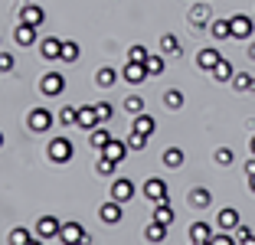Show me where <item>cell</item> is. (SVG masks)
Segmentation results:
<instances>
[{
  "label": "cell",
  "mask_w": 255,
  "mask_h": 245,
  "mask_svg": "<svg viewBox=\"0 0 255 245\" xmlns=\"http://www.w3.org/2000/svg\"><path fill=\"white\" fill-rule=\"evenodd\" d=\"M190 23H193V26H206V23H213V20H210V7H206V0H203V3H196V7L190 10Z\"/></svg>",
  "instance_id": "7402d4cb"
},
{
  "label": "cell",
  "mask_w": 255,
  "mask_h": 245,
  "mask_svg": "<svg viewBox=\"0 0 255 245\" xmlns=\"http://www.w3.org/2000/svg\"><path fill=\"white\" fill-rule=\"evenodd\" d=\"M160 49L164 52H180V43H177V36H173V33H164V36H160Z\"/></svg>",
  "instance_id": "e575fe53"
},
{
  "label": "cell",
  "mask_w": 255,
  "mask_h": 245,
  "mask_svg": "<svg viewBox=\"0 0 255 245\" xmlns=\"http://www.w3.org/2000/svg\"><path fill=\"white\" fill-rule=\"evenodd\" d=\"M252 79L255 75H249V72H236L233 75V89L236 92H252Z\"/></svg>",
  "instance_id": "1f68e13d"
},
{
  "label": "cell",
  "mask_w": 255,
  "mask_h": 245,
  "mask_svg": "<svg viewBox=\"0 0 255 245\" xmlns=\"http://www.w3.org/2000/svg\"><path fill=\"white\" fill-rule=\"evenodd\" d=\"M252 154H255V137H252Z\"/></svg>",
  "instance_id": "681fc988"
},
{
  "label": "cell",
  "mask_w": 255,
  "mask_h": 245,
  "mask_svg": "<svg viewBox=\"0 0 255 245\" xmlns=\"http://www.w3.org/2000/svg\"><path fill=\"white\" fill-rule=\"evenodd\" d=\"M102 121H98V112H95V105H82L79 108V115H75V127H98Z\"/></svg>",
  "instance_id": "ba28073f"
},
{
  "label": "cell",
  "mask_w": 255,
  "mask_h": 245,
  "mask_svg": "<svg viewBox=\"0 0 255 245\" xmlns=\"http://www.w3.org/2000/svg\"><path fill=\"white\" fill-rule=\"evenodd\" d=\"M128 150H134V154H137V150H144V147H147V134H141V131H134V127H131V134H128Z\"/></svg>",
  "instance_id": "83f0119b"
},
{
  "label": "cell",
  "mask_w": 255,
  "mask_h": 245,
  "mask_svg": "<svg viewBox=\"0 0 255 245\" xmlns=\"http://www.w3.org/2000/svg\"><path fill=\"white\" fill-rule=\"evenodd\" d=\"M108 141H112V131L108 127H92V147L95 150H105Z\"/></svg>",
  "instance_id": "484cf974"
},
{
  "label": "cell",
  "mask_w": 255,
  "mask_h": 245,
  "mask_svg": "<svg viewBox=\"0 0 255 245\" xmlns=\"http://www.w3.org/2000/svg\"><path fill=\"white\" fill-rule=\"evenodd\" d=\"M95 82H98V89H112L115 82H118V72H115L112 66H102L95 72Z\"/></svg>",
  "instance_id": "603a6c76"
},
{
  "label": "cell",
  "mask_w": 255,
  "mask_h": 245,
  "mask_svg": "<svg viewBox=\"0 0 255 245\" xmlns=\"http://www.w3.org/2000/svg\"><path fill=\"white\" fill-rule=\"evenodd\" d=\"M210 239H213V226H206V223L190 226V242L193 245H210Z\"/></svg>",
  "instance_id": "2e32d148"
},
{
  "label": "cell",
  "mask_w": 255,
  "mask_h": 245,
  "mask_svg": "<svg viewBox=\"0 0 255 245\" xmlns=\"http://www.w3.org/2000/svg\"><path fill=\"white\" fill-rule=\"evenodd\" d=\"M147 56L150 52L144 49V46H131V49H128V62H147Z\"/></svg>",
  "instance_id": "8d00e7d4"
},
{
  "label": "cell",
  "mask_w": 255,
  "mask_h": 245,
  "mask_svg": "<svg viewBox=\"0 0 255 245\" xmlns=\"http://www.w3.org/2000/svg\"><path fill=\"white\" fill-rule=\"evenodd\" d=\"M144 236H147V242H164L167 239V226L164 223H150L147 229H144Z\"/></svg>",
  "instance_id": "f1b7e54d"
},
{
  "label": "cell",
  "mask_w": 255,
  "mask_h": 245,
  "mask_svg": "<svg viewBox=\"0 0 255 245\" xmlns=\"http://www.w3.org/2000/svg\"><path fill=\"white\" fill-rule=\"evenodd\" d=\"M216 226H219L223 232H236V226H239V213H236L233 206L219 209V216H216Z\"/></svg>",
  "instance_id": "9a60e30c"
},
{
  "label": "cell",
  "mask_w": 255,
  "mask_h": 245,
  "mask_svg": "<svg viewBox=\"0 0 255 245\" xmlns=\"http://www.w3.org/2000/svg\"><path fill=\"white\" fill-rule=\"evenodd\" d=\"M43 20H46V10L39 7V3H23V7H20V23H33V26H39Z\"/></svg>",
  "instance_id": "9c48e42d"
},
{
  "label": "cell",
  "mask_w": 255,
  "mask_h": 245,
  "mask_svg": "<svg viewBox=\"0 0 255 245\" xmlns=\"http://www.w3.org/2000/svg\"><path fill=\"white\" fill-rule=\"evenodd\" d=\"M98 216H102V223L115 226V223H121V216H125V209H121V203H118V200H108L105 206L98 209Z\"/></svg>",
  "instance_id": "4fadbf2b"
},
{
  "label": "cell",
  "mask_w": 255,
  "mask_h": 245,
  "mask_svg": "<svg viewBox=\"0 0 255 245\" xmlns=\"http://www.w3.org/2000/svg\"><path fill=\"white\" fill-rule=\"evenodd\" d=\"M233 66H229V59H219L216 62V69H213V79L216 82H233Z\"/></svg>",
  "instance_id": "4316f807"
},
{
  "label": "cell",
  "mask_w": 255,
  "mask_h": 245,
  "mask_svg": "<svg viewBox=\"0 0 255 245\" xmlns=\"http://www.w3.org/2000/svg\"><path fill=\"white\" fill-rule=\"evenodd\" d=\"M59 59H62V62H75V59H79V43H72V39H62Z\"/></svg>",
  "instance_id": "4dcf8cb0"
},
{
  "label": "cell",
  "mask_w": 255,
  "mask_h": 245,
  "mask_svg": "<svg viewBox=\"0 0 255 245\" xmlns=\"http://www.w3.org/2000/svg\"><path fill=\"white\" fill-rule=\"evenodd\" d=\"M16 66V59H13V52H0V72H10V69Z\"/></svg>",
  "instance_id": "b9f144b4"
},
{
  "label": "cell",
  "mask_w": 255,
  "mask_h": 245,
  "mask_svg": "<svg viewBox=\"0 0 255 245\" xmlns=\"http://www.w3.org/2000/svg\"><path fill=\"white\" fill-rule=\"evenodd\" d=\"M39 52H43V59H59V52H62V43L56 36H49V39H43V43H39Z\"/></svg>",
  "instance_id": "ffe728a7"
},
{
  "label": "cell",
  "mask_w": 255,
  "mask_h": 245,
  "mask_svg": "<svg viewBox=\"0 0 255 245\" xmlns=\"http://www.w3.org/2000/svg\"><path fill=\"white\" fill-rule=\"evenodd\" d=\"M13 43L16 46H33V43H36V26H33V23H16Z\"/></svg>",
  "instance_id": "30bf717a"
},
{
  "label": "cell",
  "mask_w": 255,
  "mask_h": 245,
  "mask_svg": "<svg viewBox=\"0 0 255 245\" xmlns=\"http://www.w3.org/2000/svg\"><path fill=\"white\" fill-rule=\"evenodd\" d=\"M59 229H62V223L56 219V216H43V219L36 223V229H33V232H36V236L46 242V239H56V236H59Z\"/></svg>",
  "instance_id": "8992f818"
},
{
  "label": "cell",
  "mask_w": 255,
  "mask_h": 245,
  "mask_svg": "<svg viewBox=\"0 0 255 245\" xmlns=\"http://www.w3.org/2000/svg\"><path fill=\"white\" fill-rule=\"evenodd\" d=\"M246 173H249V177L255 173V157H252V160H246Z\"/></svg>",
  "instance_id": "f6af8a7d"
},
{
  "label": "cell",
  "mask_w": 255,
  "mask_h": 245,
  "mask_svg": "<svg viewBox=\"0 0 255 245\" xmlns=\"http://www.w3.org/2000/svg\"><path fill=\"white\" fill-rule=\"evenodd\" d=\"M33 236H36V232H30L26 226H16V229H10L7 245H30V242H33Z\"/></svg>",
  "instance_id": "ac0fdd59"
},
{
  "label": "cell",
  "mask_w": 255,
  "mask_h": 245,
  "mask_svg": "<svg viewBox=\"0 0 255 245\" xmlns=\"http://www.w3.org/2000/svg\"><path fill=\"white\" fill-rule=\"evenodd\" d=\"M236 232H239V245H255V236H252V229L249 226H236Z\"/></svg>",
  "instance_id": "ab89813d"
},
{
  "label": "cell",
  "mask_w": 255,
  "mask_h": 245,
  "mask_svg": "<svg viewBox=\"0 0 255 245\" xmlns=\"http://www.w3.org/2000/svg\"><path fill=\"white\" fill-rule=\"evenodd\" d=\"M210 33H213V39H233V26H229V20H213Z\"/></svg>",
  "instance_id": "d4e9b609"
},
{
  "label": "cell",
  "mask_w": 255,
  "mask_h": 245,
  "mask_svg": "<svg viewBox=\"0 0 255 245\" xmlns=\"http://www.w3.org/2000/svg\"><path fill=\"white\" fill-rule=\"evenodd\" d=\"M121 75H125V82H131V85H141L144 79H150V75H147V66H144V62H128Z\"/></svg>",
  "instance_id": "5bb4252c"
},
{
  "label": "cell",
  "mask_w": 255,
  "mask_h": 245,
  "mask_svg": "<svg viewBox=\"0 0 255 245\" xmlns=\"http://www.w3.org/2000/svg\"><path fill=\"white\" fill-rule=\"evenodd\" d=\"M144 66H147V75H160L164 72V56H147Z\"/></svg>",
  "instance_id": "d590c367"
},
{
  "label": "cell",
  "mask_w": 255,
  "mask_h": 245,
  "mask_svg": "<svg viewBox=\"0 0 255 245\" xmlns=\"http://www.w3.org/2000/svg\"><path fill=\"white\" fill-rule=\"evenodd\" d=\"M125 108H128V115H144V98L141 95L125 98Z\"/></svg>",
  "instance_id": "836d02e7"
},
{
  "label": "cell",
  "mask_w": 255,
  "mask_h": 245,
  "mask_svg": "<svg viewBox=\"0 0 255 245\" xmlns=\"http://www.w3.org/2000/svg\"><path fill=\"white\" fill-rule=\"evenodd\" d=\"M164 102H167V108H173V112H177V108H180V105H183V95H180V92H177V89H170V92H167V95H164Z\"/></svg>",
  "instance_id": "f35d334b"
},
{
  "label": "cell",
  "mask_w": 255,
  "mask_h": 245,
  "mask_svg": "<svg viewBox=\"0 0 255 245\" xmlns=\"http://www.w3.org/2000/svg\"><path fill=\"white\" fill-rule=\"evenodd\" d=\"M173 219H177V213H173V206H170V196H167V200H157V203H154V223L170 226Z\"/></svg>",
  "instance_id": "7c38bea8"
},
{
  "label": "cell",
  "mask_w": 255,
  "mask_h": 245,
  "mask_svg": "<svg viewBox=\"0 0 255 245\" xmlns=\"http://www.w3.org/2000/svg\"><path fill=\"white\" fill-rule=\"evenodd\" d=\"M39 92H43L46 98L62 95V92H66V75H59V72H46L43 79H39Z\"/></svg>",
  "instance_id": "3957f363"
},
{
  "label": "cell",
  "mask_w": 255,
  "mask_h": 245,
  "mask_svg": "<svg viewBox=\"0 0 255 245\" xmlns=\"http://www.w3.org/2000/svg\"><path fill=\"white\" fill-rule=\"evenodd\" d=\"M249 190H252V193H255V173H252V177H249Z\"/></svg>",
  "instance_id": "bcb514c9"
},
{
  "label": "cell",
  "mask_w": 255,
  "mask_h": 245,
  "mask_svg": "<svg viewBox=\"0 0 255 245\" xmlns=\"http://www.w3.org/2000/svg\"><path fill=\"white\" fill-rule=\"evenodd\" d=\"M249 56H252V59H255V43H252V46H249Z\"/></svg>",
  "instance_id": "c3c4849f"
},
{
  "label": "cell",
  "mask_w": 255,
  "mask_h": 245,
  "mask_svg": "<svg viewBox=\"0 0 255 245\" xmlns=\"http://www.w3.org/2000/svg\"><path fill=\"white\" fill-rule=\"evenodd\" d=\"M75 115H79V108H62L59 121H62V124H75Z\"/></svg>",
  "instance_id": "7bdbcfd3"
},
{
  "label": "cell",
  "mask_w": 255,
  "mask_h": 245,
  "mask_svg": "<svg viewBox=\"0 0 255 245\" xmlns=\"http://www.w3.org/2000/svg\"><path fill=\"white\" fill-rule=\"evenodd\" d=\"M164 163H167V167H180V163H183V150L180 147H167L164 150Z\"/></svg>",
  "instance_id": "d6a6232c"
},
{
  "label": "cell",
  "mask_w": 255,
  "mask_h": 245,
  "mask_svg": "<svg viewBox=\"0 0 255 245\" xmlns=\"http://www.w3.org/2000/svg\"><path fill=\"white\" fill-rule=\"evenodd\" d=\"M229 26H233V39H249L255 33V23H252V16H246V13H236V16H229Z\"/></svg>",
  "instance_id": "277c9868"
},
{
  "label": "cell",
  "mask_w": 255,
  "mask_h": 245,
  "mask_svg": "<svg viewBox=\"0 0 255 245\" xmlns=\"http://www.w3.org/2000/svg\"><path fill=\"white\" fill-rule=\"evenodd\" d=\"M252 92H255V79H252Z\"/></svg>",
  "instance_id": "f907efd6"
},
{
  "label": "cell",
  "mask_w": 255,
  "mask_h": 245,
  "mask_svg": "<svg viewBox=\"0 0 255 245\" xmlns=\"http://www.w3.org/2000/svg\"><path fill=\"white\" fill-rule=\"evenodd\" d=\"M30 245H43V239H39V236H33V242Z\"/></svg>",
  "instance_id": "7dc6e473"
},
{
  "label": "cell",
  "mask_w": 255,
  "mask_h": 245,
  "mask_svg": "<svg viewBox=\"0 0 255 245\" xmlns=\"http://www.w3.org/2000/svg\"><path fill=\"white\" fill-rule=\"evenodd\" d=\"M26 124H30V131L43 134V131H49V127H53V115L46 112V108H33L30 118H26Z\"/></svg>",
  "instance_id": "5b68a950"
},
{
  "label": "cell",
  "mask_w": 255,
  "mask_h": 245,
  "mask_svg": "<svg viewBox=\"0 0 255 245\" xmlns=\"http://www.w3.org/2000/svg\"><path fill=\"white\" fill-rule=\"evenodd\" d=\"M95 112H98V121H102V124L115 118V108H112L108 102H98V105H95Z\"/></svg>",
  "instance_id": "74e56055"
},
{
  "label": "cell",
  "mask_w": 255,
  "mask_h": 245,
  "mask_svg": "<svg viewBox=\"0 0 255 245\" xmlns=\"http://www.w3.org/2000/svg\"><path fill=\"white\" fill-rule=\"evenodd\" d=\"M144 196H147L150 203L167 200V180H160V177H150L147 183H144Z\"/></svg>",
  "instance_id": "52a82bcc"
},
{
  "label": "cell",
  "mask_w": 255,
  "mask_h": 245,
  "mask_svg": "<svg viewBox=\"0 0 255 245\" xmlns=\"http://www.w3.org/2000/svg\"><path fill=\"white\" fill-rule=\"evenodd\" d=\"M210 245H236V239L229 236V232H223V229H219V232H213Z\"/></svg>",
  "instance_id": "60d3db41"
},
{
  "label": "cell",
  "mask_w": 255,
  "mask_h": 245,
  "mask_svg": "<svg viewBox=\"0 0 255 245\" xmlns=\"http://www.w3.org/2000/svg\"><path fill=\"white\" fill-rule=\"evenodd\" d=\"M131 196H134V183H131V180H115L112 177V200L128 203Z\"/></svg>",
  "instance_id": "8fae6325"
},
{
  "label": "cell",
  "mask_w": 255,
  "mask_h": 245,
  "mask_svg": "<svg viewBox=\"0 0 255 245\" xmlns=\"http://www.w3.org/2000/svg\"><path fill=\"white\" fill-rule=\"evenodd\" d=\"M131 127H134V131H141V134H147V137H150V134H154V127H157V121H154V118H150L147 112H144V115H134V121H131Z\"/></svg>",
  "instance_id": "44dd1931"
},
{
  "label": "cell",
  "mask_w": 255,
  "mask_h": 245,
  "mask_svg": "<svg viewBox=\"0 0 255 245\" xmlns=\"http://www.w3.org/2000/svg\"><path fill=\"white\" fill-rule=\"evenodd\" d=\"M187 200H190V206H193V209H206L213 196H210V190H206V186H196V190H190Z\"/></svg>",
  "instance_id": "d6986e66"
},
{
  "label": "cell",
  "mask_w": 255,
  "mask_h": 245,
  "mask_svg": "<svg viewBox=\"0 0 255 245\" xmlns=\"http://www.w3.org/2000/svg\"><path fill=\"white\" fill-rule=\"evenodd\" d=\"M0 144H3V134H0Z\"/></svg>",
  "instance_id": "816d5d0a"
},
{
  "label": "cell",
  "mask_w": 255,
  "mask_h": 245,
  "mask_svg": "<svg viewBox=\"0 0 255 245\" xmlns=\"http://www.w3.org/2000/svg\"><path fill=\"white\" fill-rule=\"evenodd\" d=\"M216 160L223 163V167H229V163H233V150H229V147H219L216 150Z\"/></svg>",
  "instance_id": "ee69618b"
},
{
  "label": "cell",
  "mask_w": 255,
  "mask_h": 245,
  "mask_svg": "<svg viewBox=\"0 0 255 245\" xmlns=\"http://www.w3.org/2000/svg\"><path fill=\"white\" fill-rule=\"evenodd\" d=\"M46 154H49L53 163H69L72 160V141H69V137H53L49 147H46Z\"/></svg>",
  "instance_id": "6da1fadb"
},
{
  "label": "cell",
  "mask_w": 255,
  "mask_h": 245,
  "mask_svg": "<svg viewBox=\"0 0 255 245\" xmlns=\"http://www.w3.org/2000/svg\"><path fill=\"white\" fill-rule=\"evenodd\" d=\"M59 242L62 245H89L92 239L85 236V229L79 223H62V229H59Z\"/></svg>",
  "instance_id": "7a4b0ae2"
},
{
  "label": "cell",
  "mask_w": 255,
  "mask_h": 245,
  "mask_svg": "<svg viewBox=\"0 0 255 245\" xmlns=\"http://www.w3.org/2000/svg\"><path fill=\"white\" fill-rule=\"evenodd\" d=\"M219 59H223V52H219V49H200V56H196V66H200V69H210V72H213Z\"/></svg>",
  "instance_id": "e0dca14e"
},
{
  "label": "cell",
  "mask_w": 255,
  "mask_h": 245,
  "mask_svg": "<svg viewBox=\"0 0 255 245\" xmlns=\"http://www.w3.org/2000/svg\"><path fill=\"white\" fill-rule=\"evenodd\" d=\"M95 170L102 173V177H115V170H118V160H112V157H98V163H95Z\"/></svg>",
  "instance_id": "f546056e"
},
{
  "label": "cell",
  "mask_w": 255,
  "mask_h": 245,
  "mask_svg": "<svg viewBox=\"0 0 255 245\" xmlns=\"http://www.w3.org/2000/svg\"><path fill=\"white\" fill-rule=\"evenodd\" d=\"M102 154H105V157H112V160H125V154H128V144L125 141H115V137H112V141H108L105 144V150H102Z\"/></svg>",
  "instance_id": "cb8c5ba5"
}]
</instances>
